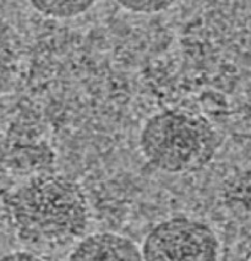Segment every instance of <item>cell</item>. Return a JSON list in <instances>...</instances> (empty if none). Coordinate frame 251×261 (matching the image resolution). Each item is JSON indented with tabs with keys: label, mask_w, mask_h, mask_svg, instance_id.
I'll list each match as a JSON object with an SVG mask.
<instances>
[{
	"label": "cell",
	"mask_w": 251,
	"mask_h": 261,
	"mask_svg": "<svg viewBox=\"0 0 251 261\" xmlns=\"http://www.w3.org/2000/svg\"><path fill=\"white\" fill-rule=\"evenodd\" d=\"M17 234L36 247L71 244L89 226L86 195L76 181L64 175H44L26 184L11 201Z\"/></svg>",
	"instance_id": "obj_1"
},
{
	"label": "cell",
	"mask_w": 251,
	"mask_h": 261,
	"mask_svg": "<svg viewBox=\"0 0 251 261\" xmlns=\"http://www.w3.org/2000/svg\"><path fill=\"white\" fill-rule=\"evenodd\" d=\"M43 16L52 19H74L89 11L96 0H27Z\"/></svg>",
	"instance_id": "obj_5"
},
{
	"label": "cell",
	"mask_w": 251,
	"mask_h": 261,
	"mask_svg": "<svg viewBox=\"0 0 251 261\" xmlns=\"http://www.w3.org/2000/svg\"><path fill=\"white\" fill-rule=\"evenodd\" d=\"M246 261H251V249L249 251V254H247V257H246Z\"/></svg>",
	"instance_id": "obj_8"
},
{
	"label": "cell",
	"mask_w": 251,
	"mask_h": 261,
	"mask_svg": "<svg viewBox=\"0 0 251 261\" xmlns=\"http://www.w3.org/2000/svg\"><path fill=\"white\" fill-rule=\"evenodd\" d=\"M120 7L135 14H158L168 10L178 0H116Z\"/></svg>",
	"instance_id": "obj_6"
},
{
	"label": "cell",
	"mask_w": 251,
	"mask_h": 261,
	"mask_svg": "<svg viewBox=\"0 0 251 261\" xmlns=\"http://www.w3.org/2000/svg\"><path fill=\"white\" fill-rule=\"evenodd\" d=\"M219 136L210 120L184 111H164L145 123L140 135L144 157L159 171L183 174L212 161Z\"/></svg>",
	"instance_id": "obj_2"
},
{
	"label": "cell",
	"mask_w": 251,
	"mask_h": 261,
	"mask_svg": "<svg viewBox=\"0 0 251 261\" xmlns=\"http://www.w3.org/2000/svg\"><path fill=\"white\" fill-rule=\"evenodd\" d=\"M0 261H50L45 257L30 251H15L0 257Z\"/></svg>",
	"instance_id": "obj_7"
},
{
	"label": "cell",
	"mask_w": 251,
	"mask_h": 261,
	"mask_svg": "<svg viewBox=\"0 0 251 261\" xmlns=\"http://www.w3.org/2000/svg\"><path fill=\"white\" fill-rule=\"evenodd\" d=\"M68 261H144V256L131 239L117 233L102 232L81 239Z\"/></svg>",
	"instance_id": "obj_4"
},
{
	"label": "cell",
	"mask_w": 251,
	"mask_h": 261,
	"mask_svg": "<svg viewBox=\"0 0 251 261\" xmlns=\"http://www.w3.org/2000/svg\"><path fill=\"white\" fill-rule=\"evenodd\" d=\"M144 261H217L219 241L213 229L190 217H172L148 232Z\"/></svg>",
	"instance_id": "obj_3"
}]
</instances>
